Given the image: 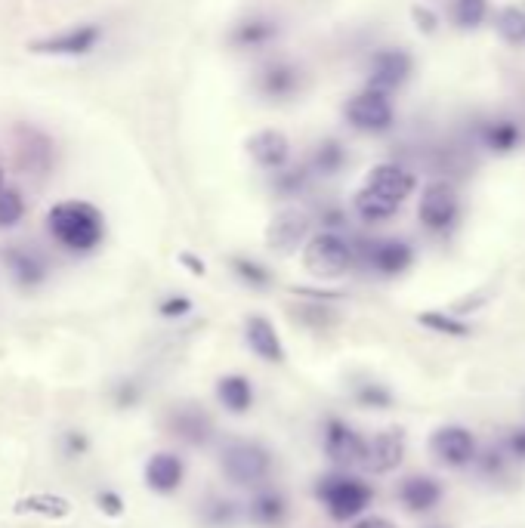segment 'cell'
<instances>
[{
  "label": "cell",
  "mask_w": 525,
  "mask_h": 528,
  "mask_svg": "<svg viewBox=\"0 0 525 528\" xmlns=\"http://www.w3.org/2000/svg\"><path fill=\"white\" fill-rule=\"evenodd\" d=\"M411 192H414V173L405 170L402 164L383 161L368 170L365 183L353 198V207L365 223H383L399 214V207Z\"/></svg>",
  "instance_id": "cell-1"
},
{
  "label": "cell",
  "mask_w": 525,
  "mask_h": 528,
  "mask_svg": "<svg viewBox=\"0 0 525 528\" xmlns=\"http://www.w3.org/2000/svg\"><path fill=\"white\" fill-rule=\"evenodd\" d=\"M50 235L72 254H90L105 238V220L90 201H59L47 214Z\"/></svg>",
  "instance_id": "cell-2"
},
{
  "label": "cell",
  "mask_w": 525,
  "mask_h": 528,
  "mask_svg": "<svg viewBox=\"0 0 525 528\" xmlns=\"http://www.w3.org/2000/svg\"><path fill=\"white\" fill-rule=\"evenodd\" d=\"M315 498H319V504L328 510L334 522H349V519H359L371 507L374 488L362 482L359 476L334 473L315 485Z\"/></svg>",
  "instance_id": "cell-3"
},
{
  "label": "cell",
  "mask_w": 525,
  "mask_h": 528,
  "mask_svg": "<svg viewBox=\"0 0 525 528\" xmlns=\"http://www.w3.org/2000/svg\"><path fill=\"white\" fill-rule=\"evenodd\" d=\"M353 263H356V248L340 232H331V229L312 235L303 248V266L315 278H340L353 269Z\"/></svg>",
  "instance_id": "cell-4"
},
{
  "label": "cell",
  "mask_w": 525,
  "mask_h": 528,
  "mask_svg": "<svg viewBox=\"0 0 525 528\" xmlns=\"http://www.w3.org/2000/svg\"><path fill=\"white\" fill-rule=\"evenodd\" d=\"M461 217V198L458 189H454L448 180H433L424 186L417 201V220L427 232L433 235H448L454 226H458Z\"/></svg>",
  "instance_id": "cell-5"
},
{
  "label": "cell",
  "mask_w": 525,
  "mask_h": 528,
  "mask_svg": "<svg viewBox=\"0 0 525 528\" xmlns=\"http://www.w3.org/2000/svg\"><path fill=\"white\" fill-rule=\"evenodd\" d=\"M220 470L232 485H260L272 470V457L257 442H229L220 451Z\"/></svg>",
  "instance_id": "cell-6"
},
{
  "label": "cell",
  "mask_w": 525,
  "mask_h": 528,
  "mask_svg": "<svg viewBox=\"0 0 525 528\" xmlns=\"http://www.w3.org/2000/svg\"><path fill=\"white\" fill-rule=\"evenodd\" d=\"M346 121L362 133H387L396 124V109L390 93H380L374 87H365L343 105Z\"/></svg>",
  "instance_id": "cell-7"
},
{
  "label": "cell",
  "mask_w": 525,
  "mask_h": 528,
  "mask_svg": "<svg viewBox=\"0 0 525 528\" xmlns=\"http://www.w3.org/2000/svg\"><path fill=\"white\" fill-rule=\"evenodd\" d=\"M105 38L102 25L96 22H84V25H72L59 34H50V38L34 41L28 50L38 56H62V59H78V56H90Z\"/></svg>",
  "instance_id": "cell-8"
},
{
  "label": "cell",
  "mask_w": 525,
  "mask_h": 528,
  "mask_svg": "<svg viewBox=\"0 0 525 528\" xmlns=\"http://www.w3.org/2000/svg\"><path fill=\"white\" fill-rule=\"evenodd\" d=\"M430 451L433 457L448 467V470H464V467H473L479 461V442L476 436L461 427V424H445L439 427L433 436H430Z\"/></svg>",
  "instance_id": "cell-9"
},
{
  "label": "cell",
  "mask_w": 525,
  "mask_h": 528,
  "mask_svg": "<svg viewBox=\"0 0 525 528\" xmlns=\"http://www.w3.org/2000/svg\"><path fill=\"white\" fill-rule=\"evenodd\" d=\"M309 235V214L300 207H282L266 226V244L275 254H294Z\"/></svg>",
  "instance_id": "cell-10"
},
{
  "label": "cell",
  "mask_w": 525,
  "mask_h": 528,
  "mask_svg": "<svg viewBox=\"0 0 525 528\" xmlns=\"http://www.w3.org/2000/svg\"><path fill=\"white\" fill-rule=\"evenodd\" d=\"M414 72V59L402 50V47H387L374 53L371 68H368V87L380 90V93H393L399 90Z\"/></svg>",
  "instance_id": "cell-11"
},
{
  "label": "cell",
  "mask_w": 525,
  "mask_h": 528,
  "mask_svg": "<svg viewBox=\"0 0 525 528\" xmlns=\"http://www.w3.org/2000/svg\"><path fill=\"white\" fill-rule=\"evenodd\" d=\"M365 263L383 278H396L411 269L414 248L402 238H380V241L365 244Z\"/></svg>",
  "instance_id": "cell-12"
},
{
  "label": "cell",
  "mask_w": 525,
  "mask_h": 528,
  "mask_svg": "<svg viewBox=\"0 0 525 528\" xmlns=\"http://www.w3.org/2000/svg\"><path fill=\"white\" fill-rule=\"evenodd\" d=\"M325 454L337 467H356L365 457V439L340 417H331L325 424Z\"/></svg>",
  "instance_id": "cell-13"
},
{
  "label": "cell",
  "mask_w": 525,
  "mask_h": 528,
  "mask_svg": "<svg viewBox=\"0 0 525 528\" xmlns=\"http://www.w3.org/2000/svg\"><path fill=\"white\" fill-rule=\"evenodd\" d=\"M405 457V436L399 430L377 433L374 439H365V457L362 467L368 473H393Z\"/></svg>",
  "instance_id": "cell-14"
},
{
  "label": "cell",
  "mask_w": 525,
  "mask_h": 528,
  "mask_svg": "<svg viewBox=\"0 0 525 528\" xmlns=\"http://www.w3.org/2000/svg\"><path fill=\"white\" fill-rule=\"evenodd\" d=\"M248 155L251 161L260 167V170H282L288 167V158H291V143L282 130H257L251 139H248Z\"/></svg>",
  "instance_id": "cell-15"
},
{
  "label": "cell",
  "mask_w": 525,
  "mask_h": 528,
  "mask_svg": "<svg viewBox=\"0 0 525 528\" xmlns=\"http://www.w3.org/2000/svg\"><path fill=\"white\" fill-rule=\"evenodd\" d=\"M186 476V464L183 457H177L173 451H158L146 461V485L158 495H173Z\"/></svg>",
  "instance_id": "cell-16"
},
{
  "label": "cell",
  "mask_w": 525,
  "mask_h": 528,
  "mask_svg": "<svg viewBox=\"0 0 525 528\" xmlns=\"http://www.w3.org/2000/svg\"><path fill=\"white\" fill-rule=\"evenodd\" d=\"M399 501L408 513H430L442 501V485L433 476H424V473L408 476L399 485Z\"/></svg>",
  "instance_id": "cell-17"
},
{
  "label": "cell",
  "mask_w": 525,
  "mask_h": 528,
  "mask_svg": "<svg viewBox=\"0 0 525 528\" xmlns=\"http://www.w3.org/2000/svg\"><path fill=\"white\" fill-rule=\"evenodd\" d=\"M300 84H303V75H300L297 65H291V62H272V65H266L263 72H260L257 90L266 99L282 102V99H291L300 90Z\"/></svg>",
  "instance_id": "cell-18"
},
{
  "label": "cell",
  "mask_w": 525,
  "mask_h": 528,
  "mask_svg": "<svg viewBox=\"0 0 525 528\" xmlns=\"http://www.w3.org/2000/svg\"><path fill=\"white\" fill-rule=\"evenodd\" d=\"M244 337H248V346L257 352L263 362H285V346L282 337H278L275 325L266 319V315H251L248 325H244Z\"/></svg>",
  "instance_id": "cell-19"
},
{
  "label": "cell",
  "mask_w": 525,
  "mask_h": 528,
  "mask_svg": "<svg viewBox=\"0 0 525 528\" xmlns=\"http://www.w3.org/2000/svg\"><path fill=\"white\" fill-rule=\"evenodd\" d=\"M4 263L13 275V281L19 288L31 291V288H38L47 281V263L34 254V251H25V248H7L4 251Z\"/></svg>",
  "instance_id": "cell-20"
},
{
  "label": "cell",
  "mask_w": 525,
  "mask_h": 528,
  "mask_svg": "<svg viewBox=\"0 0 525 528\" xmlns=\"http://www.w3.org/2000/svg\"><path fill=\"white\" fill-rule=\"evenodd\" d=\"M278 22L272 19H263V16H251V19H241L235 22V28L229 31V41L232 47L238 50H257V47H266L278 38Z\"/></svg>",
  "instance_id": "cell-21"
},
{
  "label": "cell",
  "mask_w": 525,
  "mask_h": 528,
  "mask_svg": "<svg viewBox=\"0 0 525 528\" xmlns=\"http://www.w3.org/2000/svg\"><path fill=\"white\" fill-rule=\"evenodd\" d=\"M479 143H482L485 152H492V155H510L522 143V127L510 118L485 121L482 130H479Z\"/></svg>",
  "instance_id": "cell-22"
},
{
  "label": "cell",
  "mask_w": 525,
  "mask_h": 528,
  "mask_svg": "<svg viewBox=\"0 0 525 528\" xmlns=\"http://www.w3.org/2000/svg\"><path fill=\"white\" fill-rule=\"evenodd\" d=\"M217 399L226 411L244 414V411H251V405H254V386L244 374H226V377L217 380Z\"/></svg>",
  "instance_id": "cell-23"
},
{
  "label": "cell",
  "mask_w": 525,
  "mask_h": 528,
  "mask_svg": "<svg viewBox=\"0 0 525 528\" xmlns=\"http://www.w3.org/2000/svg\"><path fill=\"white\" fill-rule=\"evenodd\" d=\"M170 430L192 445H201L210 439V433H214V424H210V417L198 408H177L170 414Z\"/></svg>",
  "instance_id": "cell-24"
},
{
  "label": "cell",
  "mask_w": 525,
  "mask_h": 528,
  "mask_svg": "<svg viewBox=\"0 0 525 528\" xmlns=\"http://www.w3.org/2000/svg\"><path fill=\"white\" fill-rule=\"evenodd\" d=\"M248 516L263 528H275L288 516V501L285 495H278V491H260V495H254L248 504Z\"/></svg>",
  "instance_id": "cell-25"
},
{
  "label": "cell",
  "mask_w": 525,
  "mask_h": 528,
  "mask_svg": "<svg viewBox=\"0 0 525 528\" xmlns=\"http://www.w3.org/2000/svg\"><path fill=\"white\" fill-rule=\"evenodd\" d=\"M13 510L16 513H38L47 519H65V516H72V501L62 495H50V491H38V495L19 498Z\"/></svg>",
  "instance_id": "cell-26"
},
{
  "label": "cell",
  "mask_w": 525,
  "mask_h": 528,
  "mask_svg": "<svg viewBox=\"0 0 525 528\" xmlns=\"http://www.w3.org/2000/svg\"><path fill=\"white\" fill-rule=\"evenodd\" d=\"M343 164H346V149H343V143H337V139H325L312 155V170L319 176H337L343 170Z\"/></svg>",
  "instance_id": "cell-27"
},
{
  "label": "cell",
  "mask_w": 525,
  "mask_h": 528,
  "mask_svg": "<svg viewBox=\"0 0 525 528\" xmlns=\"http://www.w3.org/2000/svg\"><path fill=\"white\" fill-rule=\"evenodd\" d=\"M488 16V0H451V19L458 28L473 31Z\"/></svg>",
  "instance_id": "cell-28"
},
{
  "label": "cell",
  "mask_w": 525,
  "mask_h": 528,
  "mask_svg": "<svg viewBox=\"0 0 525 528\" xmlns=\"http://www.w3.org/2000/svg\"><path fill=\"white\" fill-rule=\"evenodd\" d=\"M495 28H498V34H501L507 44H513V47L525 44V10H519V7H504V10L498 13Z\"/></svg>",
  "instance_id": "cell-29"
},
{
  "label": "cell",
  "mask_w": 525,
  "mask_h": 528,
  "mask_svg": "<svg viewBox=\"0 0 525 528\" xmlns=\"http://www.w3.org/2000/svg\"><path fill=\"white\" fill-rule=\"evenodd\" d=\"M25 217V198L19 189L4 186L0 189V229H13Z\"/></svg>",
  "instance_id": "cell-30"
},
{
  "label": "cell",
  "mask_w": 525,
  "mask_h": 528,
  "mask_svg": "<svg viewBox=\"0 0 525 528\" xmlns=\"http://www.w3.org/2000/svg\"><path fill=\"white\" fill-rule=\"evenodd\" d=\"M232 272L251 288H269L272 285V272L263 263L248 260V257H232Z\"/></svg>",
  "instance_id": "cell-31"
},
{
  "label": "cell",
  "mask_w": 525,
  "mask_h": 528,
  "mask_svg": "<svg viewBox=\"0 0 525 528\" xmlns=\"http://www.w3.org/2000/svg\"><path fill=\"white\" fill-rule=\"evenodd\" d=\"M417 322L424 328H430V331L448 334V337H464L470 331L461 319H451V315H445V312H420Z\"/></svg>",
  "instance_id": "cell-32"
},
{
  "label": "cell",
  "mask_w": 525,
  "mask_h": 528,
  "mask_svg": "<svg viewBox=\"0 0 525 528\" xmlns=\"http://www.w3.org/2000/svg\"><path fill=\"white\" fill-rule=\"evenodd\" d=\"M356 399H359L365 408H390V405H393L390 390H383L380 383H365V386H359Z\"/></svg>",
  "instance_id": "cell-33"
},
{
  "label": "cell",
  "mask_w": 525,
  "mask_h": 528,
  "mask_svg": "<svg viewBox=\"0 0 525 528\" xmlns=\"http://www.w3.org/2000/svg\"><path fill=\"white\" fill-rule=\"evenodd\" d=\"M275 186L285 195H297L306 189V170H275Z\"/></svg>",
  "instance_id": "cell-34"
},
{
  "label": "cell",
  "mask_w": 525,
  "mask_h": 528,
  "mask_svg": "<svg viewBox=\"0 0 525 528\" xmlns=\"http://www.w3.org/2000/svg\"><path fill=\"white\" fill-rule=\"evenodd\" d=\"M235 504L232 501H210V507L204 510V519L214 525V528H223V525H229L232 519H235Z\"/></svg>",
  "instance_id": "cell-35"
},
{
  "label": "cell",
  "mask_w": 525,
  "mask_h": 528,
  "mask_svg": "<svg viewBox=\"0 0 525 528\" xmlns=\"http://www.w3.org/2000/svg\"><path fill=\"white\" fill-rule=\"evenodd\" d=\"M501 454L507 457V464H510V461H525V427L510 430V436H507L504 445H501Z\"/></svg>",
  "instance_id": "cell-36"
},
{
  "label": "cell",
  "mask_w": 525,
  "mask_h": 528,
  "mask_svg": "<svg viewBox=\"0 0 525 528\" xmlns=\"http://www.w3.org/2000/svg\"><path fill=\"white\" fill-rule=\"evenodd\" d=\"M62 451H65L68 457H84V454L90 451V439H87V433H81V430H68V433H62Z\"/></svg>",
  "instance_id": "cell-37"
},
{
  "label": "cell",
  "mask_w": 525,
  "mask_h": 528,
  "mask_svg": "<svg viewBox=\"0 0 525 528\" xmlns=\"http://www.w3.org/2000/svg\"><path fill=\"white\" fill-rule=\"evenodd\" d=\"M158 312L164 315V319H183V315L192 312V300H189V297H167V300L158 306Z\"/></svg>",
  "instance_id": "cell-38"
},
{
  "label": "cell",
  "mask_w": 525,
  "mask_h": 528,
  "mask_svg": "<svg viewBox=\"0 0 525 528\" xmlns=\"http://www.w3.org/2000/svg\"><path fill=\"white\" fill-rule=\"evenodd\" d=\"M96 504H99V510H102L105 516H121V513H124V501H121L118 491H112V488L99 491V495H96Z\"/></svg>",
  "instance_id": "cell-39"
},
{
  "label": "cell",
  "mask_w": 525,
  "mask_h": 528,
  "mask_svg": "<svg viewBox=\"0 0 525 528\" xmlns=\"http://www.w3.org/2000/svg\"><path fill=\"white\" fill-rule=\"evenodd\" d=\"M115 402L118 408H133L139 402V386L136 383H118V390H115Z\"/></svg>",
  "instance_id": "cell-40"
},
{
  "label": "cell",
  "mask_w": 525,
  "mask_h": 528,
  "mask_svg": "<svg viewBox=\"0 0 525 528\" xmlns=\"http://www.w3.org/2000/svg\"><path fill=\"white\" fill-rule=\"evenodd\" d=\"M411 16L417 19V28L424 31V34H433V31H436V25H439L436 13H430L427 7H414V10H411Z\"/></svg>",
  "instance_id": "cell-41"
},
{
  "label": "cell",
  "mask_w": 525,
  "mask_h": 528,
  "mask_svg": "<svg viewBox=\"0 0 525 528\" xmlns=\"http://www.w3.org/2000/svg\"><path fill=\"white\" fill-rule=\"evenodd\" d=\"M353 528H396V522L387 516H359Z\"/></svg>",
  "instance_id": "cell-42"
},
{
  "label": "cell",
  "mask_w": 525,
  "mask_h": 528,
  "mask_svg": "<svg viewBox=\"0 0 525 528\" xmlns=\"http://www.w3.org/2000/svg\"><path fill=\"white\" fill-rule=\"evenodd\" d=\"M180 263H183V266H189V269H192V275H204V263H201V260H195L192 254H183V257H180Z\"/></svg>",
  "instance_id": "cell-43"
},
{
  "label": "cell",
  "mask_w": 525,
  "mask_h": 528,
  "mask_svg": "<svg viewBox=\"0 0 525 528\" xmlns=\"http://www.w3.org/2000/svg\"><path fill=\"white\" fill-rule=\"evenodd\" d=\"M0 189H4V173H0Z\"/></svg>",
  "instance_id": "cell-44"
}]
</instances>
